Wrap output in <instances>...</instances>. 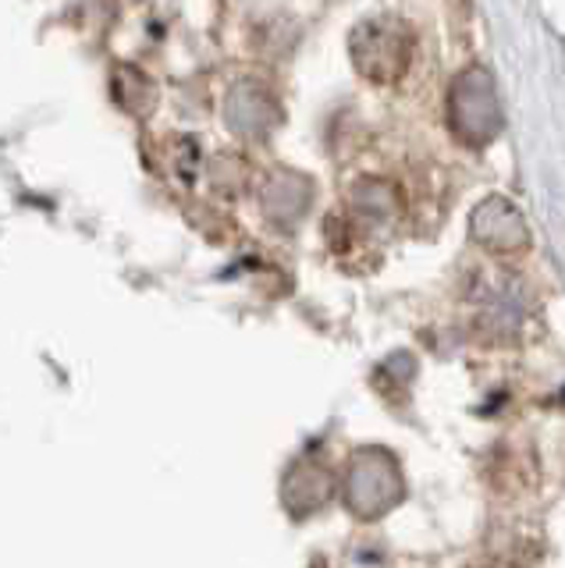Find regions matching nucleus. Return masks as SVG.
<instances>
[{
    "instance_id": "1",
    "label": "nucleus",
    "mask_w": 565,
    "mask_h": 568,
    "mask_svg": "<svg viewBox=\"0 0 565 568\" xmlns=\"http://www.w3.org/2000/svg\"><path fill=\"white\" fill-rule=\"evenodd\" d=\"M410 61V36L402 22H366L356 32V64L381 82L395 79Z\"/></svg>"
},
{
    "instance_id": "2",
    "label": "nucleus",
    "mask_w": 565,
    "mask_h": 568,
    "mask_svg": "<svg viewBox=\"0 0 565 568\" xmlns=\"http://www.w3.org/2000/svg\"><path fill=\"white\" fill-rule=\"evenodd\" d=\"M502 568H505V565H502Z\"/></svg>"
}]
</instances>
